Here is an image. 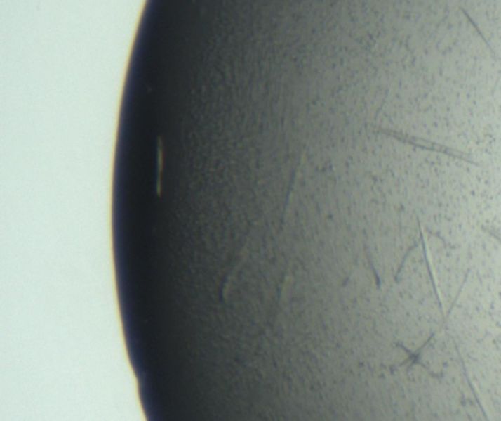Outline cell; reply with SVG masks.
<instances>
[{"instance_id": "cell-3", "label": "cell", "mask_w": 501, "mask_h": 421, "mask_svg": "<svg viewBox=\"0 0 501 421\" xmlns=\"http://www.w3.org/2000/svg\"><path fill=\"white\" fill-rule=\"evenodd\" d=\"M485 231H487L493 239H495V240L501 245V235H500V233H497V231H494V230H491V228H485Z\"/></svg>"}, {"instance_id": "cell-2", "label": "cell", "mask_w": 501, "mask_h": 421, "mask_svg": "<svg viewBox=\"0 0 501 421\" xmlns=\"http://www.w3.org/2000/svg\"><path fill=\"white\" fill-rule=\"evenodd\" d=\"M460 11H462V13L465 15V18L467 20V22H469V24H471V25L474 27V30H475V33H476V34H478V36H479V37L482 39V41L485 43V46H487V48H488V51H490V53H491V56H493V58H495V52H494V49H493V46L490 44V41L487 40V37H485V36L482 34V31L479 30V27L476 25V22H475V21H474V20L471 18V15H469V13H467V12H466V11L463 9V8H460Z\"/></svg>"}, {"instance_id": "cell-1", "label": "cell", "mask_w": 501, "mask_h": 421, "mask_svg": "<svg viewBox=\"0 0 501 421\" xmlns=\"http://www.w3.org/2000/svg\"><path fill=\"white\" fill-rule=\"evenodd\" d=\"M378 133H381V134H387V136H391V137H394V138L400 140V142H403V143H409V145H413V146H417V148H424V149H428V150H435V152L447 153V155H450V157H453V158H460V160H463V161H471V160H469V158L466 157V155H463V153H459V152H456V150L448 149V148H444V146H440V145L429 143V142H424V140L416 138V137H410V136L403 134V133H399V131H393V130H385V129H381V130H378Z\"/></svg>"}]
</instances>
